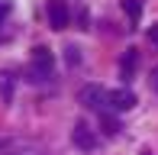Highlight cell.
<instances>
[{
  "instance_id": "6da1fadb",
  "label": "cell",
  "mask_w": 158,
  "mask_h": 155,
  "mask_svg": "<svg viewBox=\"0 0 158 155\" xmlns=\"http://www.w3.org/2000/svg\"><path fill=\"white\" fill-rule=\"evenodd\" d=\"M52 68H55V58H52V52H48L45 45H39L32 52V65H29V74H32V81H48L52 78Z\"/></svg>"
},
{
  "instance_id": "7a4b0ae2",
  "label": "cell",
  "mask_w": 158,
  "mask_h": 155,
  "mask_svg": "<svg viewBox=\"0 0 158 155\" xmlns=\"http://www.w3.org/2000/svg\"><path fill=\"white\" fill-rule=\"evenodd\" d=\"M0 152L3 155H48V149L35 139H6V142H0Z\"/></svg>"
},
{
  "instance_id": "3957f363",
  "label": "cell",
  "mask_w": 158,
  "mask_h": 155,
  "mask_svg": "<svg viewBox=\"0 0 158 155\" xmlns=\"http://www.w3.org/2000/svg\"><path fill=\"white\" fill-rule=\"evenodd\" d=\"M135 107V94L126 87H116V90H106V110L110 113H126V110Z\"/></svg>"
},
{
  "instance_id": "277c9868",
  "label": "cell",
  "mask_w": 158,
  "mask_h": 155,
  "mask_svg": "<svg viewBox=\"0 0 158 155\" xmlns=\"http://www.w3.org/2000/svg\"><path fill=\"white\" fill-rule=\"evenodd\" d=\"M77 100H81L87 110H100V107L106 103V90H103V87H97V84H87V87H81Z\"/></svg>"
},
{
  "instance_id": "5b68a950",
  "label": "cell",
  "mask_w": 158,
  "mask_h": 155,
  "mask_svg": "<svg viewBox=\"0 0 158 155\" xmlns=\"http://www.w3.org/2000/svg\"><path fill=\"white\" fill-rule=\"evenodd\" d=\"M71 139H74V145H77V149H84V152H94V149H97V136H94V129H90L87 123H74Z\"/></svg>"
},
{
  "instance_id": "8992f818",
  "label": "cell",
  "mask_w": 158,
  "mask_h": 155,
  "mask_svg": "<svg viewBox=\"0 0 158 155\" xmlns=\"http://www.w3.org/2000/svg\"><path fill=\"white\" fill-rule=\"evenodd\" d=\"M68 19H71V13H68V6H64V0H52V3H48V26H52V29H64Z\"/></svg>"
},
{
  "instance_id": "52a82bcc",
  "label": "cell",
  "mask_w": 158,
  "mask_h": 155,
  "mask_svg": "<svg viewBox=\"0 0 158 155\" xmlns=\"http://www.w3.org/2000/svg\"><path fill=\"white\" fill-rule=\"evenodd\" d=\"M135 65H139V55H135V48H129V52H123V58H119V78L123 81H129L135 71Z\"/></svg>"
},
{
  "instance_id": "ba28073f",
  "label": "cell",
  "mask_w": 158,
  "mask_h": 155,
  "mask_svg": "<svg viewBox=\"0 0 158 155\" xmlns=\"http://www.w3.org/2000/svg\"><path fill=\"white\" fill-rule=\"evenodd\" d=\"M100 129H103L106 136H116V132H119V119H116V113H110V110H106V113L100 116Z\"/></svg>"
},
{
  "instance_id": "9c48e42d",
  "label": "cell",
  "mask_w": 158,
  "mask_h": 155,
  "mask_svg": "<svg viewBox=\"0 0 158 155\" xmlns=\"http://www.w3.org/2000/svg\"><path fill=\"white\" fill-rule=\"evenodd\" d=\"M13 87H16L13 74H10V71H0V94H3V100H10V97H13Z\"/></svg>"
},
{
  "instance_id": "30bf717a",
  "label": "cell",
  "mask_w": 158,
  "mask_h": 155,
  "mask_svg": "<svg viewBox=\"0 0 158 155\" xmlns=\"http://www.w3.org/2000/svg\"><path fill=\"white\" fill-rule=\"evenodd\" d=\"M123 10H126V16L135 23V19L142 16V0H123Z\"/></svg>"
},
{
  "instance_id": "8fae6325",
  "label": "cell",
  "mask_w": 158,
  "mask_h": 155,
  "mask_svg": "<svg viewBox=\"0 0 158 155\" xmlns=\"http://www.w3.org/2000/svg\"><path fill=\"white\" fill-rule=\"evenodd\" d=\"M64 58H68V65L74 68L77 61H81V52H77V45H68V48H64Z\"/></svg>"
},
{
  "instance_id": "7c38bea8",
  "label": "cell",
  "mask_w": 158,
  "mask_h": 155,
  "mask_svg": "<svg viewBox=\"0 0 158 155\" xmlns=\"http://www.w3.org/2000/svg\"><path fill=\"white\" fill-rule=\"evenodd\" d=\"M148 39H152V42H155V45H158V26H155V29H152V32H148Z\"/></svg>"
},
{
  "instance_id": "4fadbf2b",
  "label": "cell",
  "mask_w": 158,
  "mask_h": 155,
  "mask_svg": "<svg viewBox=\"0 0 158 155\" xmlns=\"http://www.w3.org/2000/svg\"><path fill=\"white\" fill-rule=\"evenodd\" d=\"M152 87L158 90V68H155V71H152Z\"/></svg>"
},
{
  "instance_id": "5bb4252c",
  "label": "cell",
  "mask_w": 158,
  "mask_h": 155,
  "mask_svg": "<svg viewBox=\"0 0 158 155\" xmlns=\"http://www.w3.org/2000/svg\"><path fill=\"white\" fill-rule=\"evenodd\" d=\"M3 16H6V3H0V23H3Z\"/></svg>"
},
{
  "instance_id": "9a60e30c",
  "label": "cell",
  "mask_w": 158,
  "mask_h": 155,
  "mask_svg": "<svg viewBox=\"0 0 158 155\" xmlns=\"http://www.w3.org/2000/svg\"><path fill=\"white\" fill-rule=\"evenodd\" d=\"M142 155H152V152H148V149H142Z\"/></svg>"
}]
</instances>
